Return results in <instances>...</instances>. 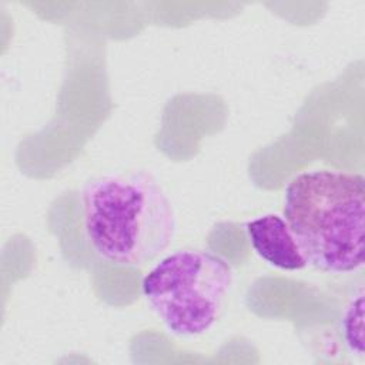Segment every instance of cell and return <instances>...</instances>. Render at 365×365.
<instances>
[{
  "label": "cell",
  "mask_w": 365,
  "mask_h": 365,
  "mask_svg": "<svg viewBox=\"0 0 365 365\" xmlns=\"http://www.w3.org/2000/svg\"><path fill=\"white\" fill-rule=\"evenodd\" d=\"M282 212L307 265L328 274L362 268L364 175L339 170L304 171L285 187Z\"/></svg>",
  "instance_id": "2"
},
{
  "label": "cell",
  "mask_w": 365,
  "mask_h": 365,
  "mask_svg": "<svg viewBox=\"0 0 365 365\" xmlns=\"http://www.w3.org/2000/svg\"><path fill=\"white\" fill-rule=\"evenodd\" d=\"M341 336L352 355L364 354V292L349 301L341 318Z\"/></svg>",
  "instance_id": "5"
},
{
  "label": "cell",
  "mask_w": 365,
  "mask_h": 365,
  "mask_svg": "<svg viewBox=\"0 0 365 365\" xmlns=\"http://www.w3.org/2000/svg\"><path fill=\"white\" fill-rule=\"evenodd\" d=\"M232 281L224 257L211 250L184 248L163 257L144 275L141 292L167 332L195 338L215 325Z\"/></svg>",
  "instance_id": "3"
},
{
  "label": "cell",
  "mask_w": 365,
  "mask_h": 365,
  "mask_svg": "<svg viewBox=\"0 0 365 365\" xmlns=\"http://www.w3.org/2000/svg\"><path fill=\"white\" fill-rule=\"evenodd\" d=\"M86 240L103 261L143 267L173 242L177 217L160 181L145 170L103 174L81 190Z\"/></svg>",
  "instance_id": "1"
},
{
  "label": "cell",
  "mask_w": 365,
  "mask_h": 365,
  "mask_svg": "<svg viewBox=\"0 0 365 365\" xmlns=\"http://www.w3.org/2000/svg\"><path fill=\"white\" fill-rule=\"evenodd\" d=\"M245 231L255 254L271 267L282 271H298L307 267L285 218L277 214H265L248 221Z\"/></svg>",
  "instance_id": "4"
}]
</instances>
